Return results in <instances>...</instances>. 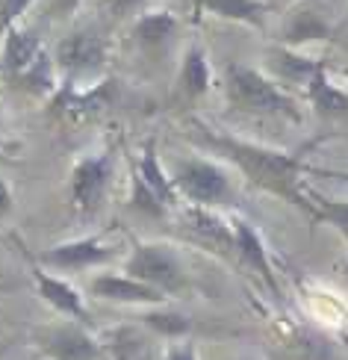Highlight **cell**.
I'll return each mask as SVG.
<instances>
[{"label": "cell", "instance_id": "13", "mask_svg": "<svg viewBox=\"0 0 348 360\" xmlns=\"http://www.w3.org/2000/svg\"><path fill=\"white\" fill-rule=\"evenodd\" d=\"M41 53V36L33 27H9L4 33V51H0V74L15 80L18 74Z\"/></svg>", "mask_w": 348, "mask_h": 360}, {"label": "cell", "instance_id": "6", "mask_svg": "<svg viewBox=\"0 0 348 360\" xmlns=\"http://www.w3.org/2000/svg\"><path fill=\"white\" fill-rule=\"evenodd\" d=\"M115 174V154L112 151H101V154H89L77 160V166L71 169L68 180V195L71 204L80 216H95L103 207V198L110 192Z\"/></svg>", "mask_w": 348, "mask_h": 360}, {"label": "cell", "instance_id": "1", "mask_svg": "<svg viewBox=\"0 0 348 360\" xmlns=\"http://www.w3.org/2000/svg\"><path fill=\"white\" fill-rule=\"evenodd\" d=\"M189 136L198 142V145L210 148V151L221 154L257 189H263L269 195H278V198L290 201L292 207L304 210V213L310 216L307 186H304V180H301V177H304V169H307L304 157L325 136H316L313 142L301 145L298 151H278V148L254 145V142L231 136V133H219L213 127H207L204 122H192V133H189Z\"/></svg>", "mask_w": 348, "mask_h": 360}, {"label": "cell", "instance_id": "29", "mask_svg": "<svg viewBox=\"0 0 348 360\" xmlns=\"http://www.w3.org/2000/svg\"><path fill=\"white\" fill-rule=\"evenodd\" d=\"M304 177L334 180V184H342V186H348V172H340V169H316V166H307V169H304Z\"/></svg>", "mask_w": 348, "mask_h": 360}, {"label": "cell", "instance_id": "14", "mask_svg": "<svg viewBox=\"0 0 348 360\" xmlns=\"http://www.w3.org/2000/svg\"><path fill=\"white\" fill-rule=\"evenodd\" d=\"M133 174L142 180V184L157 195V201L165 207V210H172L180 198H177V192H174V186H172V174L162 169V162H160V154H157V145L154 142H145L142 145V154H139V160L133 162Z\"/></svg>", "mask_w": 348, "mask_h": 360}, {"label": "cell", "instance_id": "11", "mask_svg": "<svg viewBox=\"0 0 348 360\" xmlns=\"http://www.w3.org/2000/svg\"><path fill=\"white\" fill-rule=\"evenodd\" d=\"M231 231H233V257L242 266H248L251 272L260 275V281L269 287V292L278 295L281 292V283H278L275 269H271V257H269V251H266V243H263L260 231H257L251 221L239 219V216L231 219Z\"/></svg>", "mask_w": 348, "mask_h": 360}, {"label": "cell", "instance_id": "18", "mask_svg": "<svg viewBox=\"0 0 348 360\" xmlns=\"http://www.w3.org/2000/svg\"><path fill=\"white\" fill-rule=\"evenodd\" d=\"M269 63L283 80L301 83V86H307L319 71L330 68L328 59H310V56H304L301 51H292V48H271L269 51Z\"/></svg>", "mask_w": 348, "mask_h": 360}, {"label": "cell", "instance_id": "20", "mask_svg": "<svg viewBox=\"0 0 348 360\" xmlns=\"http://www.w3.org/2000/svg\"><path fill=\"white\" fill-rule=\"evenodd\" d=\"M330 36V24L313 9H295L283 27V48L298 51L301 44L310 41H325Z\"/></svg>", "mask_w": 348, "mask_h": 360}, {"label": "cell", "instance_id": "15", "mask_svg": "<svg viewBox=\"0 0 348 360\" xmlns=\"http://www.w3.org/2000/svg\"><path fill=\"white\" fill-rule=\"evenodd\" d=\"M177 27H180V21L172 9H148L136 18L130 33L142 51H160L174 39Z\"/></svg>", "mask_w": 348, "mask_h": 360}, {"label": "cell", "instance_id": "25", "mask_svg": "<svg viewBox=\"0 0 348 360\" xmlns=\"http://www.w3.org/2000/svg\"><path fill=\"white\" fill-rule=\"evenodd\" d=\"M30 6H33V0H4L0 4V30L6 33L9 27H15L27 15Z\"/></svg>", "mask_w": 348, "mask_h": 360}, {"label": "cell", "instance_id": "17", "mask_svg": "<svg viewBox=\"0 0 348 360\" xmlns=\"http://www.w3.org/2000/svg\"><path fill=\"white\" fill-rule=\"evenodd\" d=\"M195 9L210 12L224 21L266 30V15L271 12V4H266V0H195Z\"/></svg>", "mask_w": 348, "mask_h": 360}, {"label": "cell", "instance_id": "4", "mask_svg": "<svg viewBox=\"0 0 348 360\" xmlns=\"http://www.w3.org/2000/svg\"><path fill=\"white\" fill-rule=\"evenodd\" d=\"M124 275L142 281L148 287L160 290L162 295H180L189 287L186 269L180 254L165 243H136L124 260Z\"/></svg>", "mask_w": 348, "mask_h": 360}, {"label": "cell", "instance_id": "3", "mask_svg": "<svg viewBox=\"0 0 348 360\" xmlns=\"http://www.w3.org/2000/svg\"><path fill=\"white\" fill-rule=\"evenodd\" d=\"M172 186L177 192V198H183L189 207H204V210L233 204L236 198L231 174L219 162L204 157H189L183 162H177V169L172 172Z\"/></svg>", "mask_w": 348, "mask_h": 360}, {"label": "cell", "instance_id": "19", "mask_svg": "<svg viewBox=\"0 0 348 360\" xmlns=\"http://www.w3.org/2000/svg\"><path fill=\"white\" fill-rule=\"evenodd\" d=\"M180 89L189 101L204 98L210 89H213V71H210V56L198 41L189 44V51L183 56V65H180Z\"/></svg>", "mask_w": 348, "mask_h": 360}, {"label": "cell", "instance_id": "7", "mask_svg": "<svg viewBox=\"0 0 348 360\" xmlns=\"http://www.w3.org/2000/svg\"><path fill=\"white\" fill-rule=\"evenodd\" d=\"M115 101V80H98V83H59V89L51 95V115L59 122H86L98 115Z\"/></svg>", "mask_w": 348, "mask_h": 360}, {"label": "cell", "instance_id": "27", "mask_svg": "<svg viewBox=\"0 0 348 360\" xmlns=\"http://www.w3.org/2000/svg\"><path fill=\"white\" fill-rule=\"evenodd\" d=\"M165 360H198V352H195L192 340H177L165 349Z\"/></svg>", "mask_w": 348, "mask_h": 360}, {"label": "cell", "instance_id": "30", "mask_svg": "<svg viewBox=\"0 0 348 360\" xmlns=\"http://www.w3.org/2000/svg\"><path fill=\"white\" fill-rule=\"evenodd\" d=\"M12 213V189L4 177H0V219H6Z\"/></svg>", "mask_w": 348, "mask_h": 360}, {"label": "cell", "instance_id": "16", "mask_svg": "<svg viewBox=\"0 0 348 360\" xmlns=\"http://www.w3.org/2000/svg\"><path fill=\"white\" fill-rule=\"evenodd\" d=\"M304 95L310 101V107L316 110V115L328 118V122H348V92L334 86V80L328 77V68L319 71L304 86Z\"/></svg>", "mask_w": 348, "mask_h": 360}, {"label": "cell", "instance_id": "9", "mask_svg": "<svg viewBox=\"0 0 348 360\" xmlns=\"http://www.w3.org/2000/svg\"><path fill=\"white\" fill-rule=\"evenodd\" d=\"M118 251L103 243L101 236H83V239H71V243L44 248L36 263L41 269H53V272H86V269L112 263Z\"/></svg>", "mask_w": 348, "mask_h": 360}, {"label": "cell", "instance_id": "21", "mask_svg": "<svg viewBox=\"0 0 348 360\" xmlns=\"http://www.w3.org/2000/svg\"><path fill=\"white\" fill-rule=\"evenodd\" d=\"M12 83H18V89H24V92L36 95V98H51L59 89V74H56V65H53V56L41 48V53Z\"/></svg>", "mask_w": 348, "mask_h": 360}, {"label": "cell", "instance_id": "28", "mask_svg": "<svg viewBox=\"0 0 348 360\" xmlns=\"http://www.w3.org/2000/svg\"><path fill=\"white\" fill-rule=\"evenodd\" d=\"M83 0H48V15L51 18H68L80 9Z\"/></svg>", "mask_w": 348, "mask_h": 360}, {"label": "cell", "instance_id": "8", "mask_svg": "<svg viewBox=\"0 0 348 360\" xmlns=\"http://www.w3.org/2000/svg\"><path fill=\"white\" fill-rule=\"evenodd\" d=\"M36 346L48 360H101V340L80 322H56L36 331Z\"/></svg>", "mask_w": 348, "mask_h": 360}, {"label": "cell", "instance_id": "24", "mask_svg": "<svg viewBox=\"0 0 348 360\" xmlns=\"http://www.w3.org/2000/svg\"><path fill=\"white\" fill-rule=\"evenodd\" d=\"M130 207L136 210V213L148 216V219H162L165 213H169V210L157 201V195L150 192L133 172H130Z\"/></svg>", "mask_w": 348, "mask_h": 360}, {"label": "cell", "instance_id": "12", "mask_svg": "<svg viewBox=\"0 0 348 360\" xmlns=\"http://www.w3.org/2000/svg\"><path fill=\"white\" fill-rule=\"evenodd\" d=\"M30 275H33V283H36L39 295H41L44 302H48L56 313H63L65 319L80 322V325H89V322H92V319H89L86 304H83V295L74 290L65 278L51 275L48 269H41L33 257H30Z\"/></svg>", "mask_w": 348, "mask_h": 360}, {"label": "cell", "instance_id": "10", "mask_svg": "<svg viewBox=\"0 0 348 360\" xmlns=\"http://www.w3.org/2000/svg\"><path fill=\"white\" fill-rule=\"evenodd\" d=\"M89 292L101 302H112V304H142V307H162L169 302V295H162L160 290L148 287L142 281H133L130 275H115V272H103L89 281Z\"/></svg>", "mask_w": 348, "mask_h": 360}, {"label": "cell", "instance_id": "22", "mask_svg": "<svg viewBox=\"0 0 348 360\" xmlns=\"http://www.w3.org/2000/svg\"><path fill=\"white\" fill-rule=\"evenodd\" d=\"M142 325L148 328V331H154L160 337H169V340H183L192 334V319L186 316V313H177V310H169V307H154L142 313Z\"/></svg>", "mask_w": 348, "mask_h": 360}, {"label": "cell", "instance_id": "2", "mask_svg": "<svg viewBox=\"0 0 348 360\" xmlns=\"http://www.w3.org/2000/svg\"><path fill=\"white\" fill-rule=\"evenodd\" d=\"M224 98L233 112L245 115H275L286 122H301V103L269 80L263 71L242 63L224 65Z\"/></svg>", "mask_w": 348, "mask_h": 360}, {"label": "cell", "instance_id": "31", "mask_svg": "<svg viewBox=\"0 0 348 360\" xmlns=\"http://www.w3.org/2000/svg\"><path fill=\"white\" fill-rule=\"evenodd\" d=\"M342 74H345V80H348V68H342ZM345 92H348V89H345Z\"/></svg>", "mask_w": 348, "mask_h": 360}, {"label": "cell", "instance_id": "26", "mask_svg": "<svg viewBox=\"0 0 348 360\" xmlns=\"http://www.w3.org/2000/svg\"><path fill=\"white\" fill-rule=\"evenodd\" d=\"M148 0H101V9L112 18H127V15L145 9Z\"/></svg>", "mask_w": 348, "mask_h": 360}, {"label": "cell", "instance_id": "23", "mask_svg": "<svg viewBox=\"0 0 348 360\" xmlns=\"http://www.w3.org/2000/svg\"><path fill=\"white\" fill-rule=\"evenodd\" d=\"M310 198V219L313 221H325L334 231H340V236L348 243V201H337V198H325L316 189H307Z\"/></svg>", "mask_w": 348, "mask_h": 360}, {"label": "cell", "instance_id": "5", "mask_svg": "<svg viewBox=\"0 0 348 360\" xmlns=\"http://www.w3.org/2000/svg\"><path fill=\"white\" fill-rule=\"evenodd\" d=\"M53 65L65 83H98L103 80V68H107V41L95 30H77L56 44Z\"/></svg>", "mask_w": 348, "mask_h": 360}]
</instances>
